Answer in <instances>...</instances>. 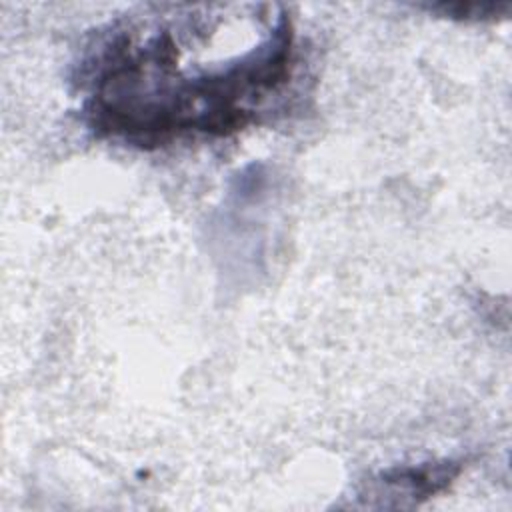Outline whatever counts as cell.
I'll return each instance as SVG.
<instances>
[{"label": "cell", "mask_w": 512, "mask_h": 512, "mask_svg": "<svg viewBox=\"0 0 512 512\" xmlns=\"http://www.w3.org/2000/svg\"><path fill=\"white\" fill-rule=\"evenodd\" d=\"M140 38L134 24L104 32L80 64L88 80V126L140 148L162 146L182 134L228 136L264 114V102L294 72V26L280 10L258 44L220 66L186 76L178 68L180 46L170 24L152 20Z\"/></svg>", "instance_id": "obj_1"}, {"label": "cell", "mask_w": 512, "mask_h": 512, "mask_svg": "<svg viewBox=\"0 0 512 512\" xmlns=\"http://www.w3.org/2000/svg\"><path fill=\"white\" fill-rule=\"evenodd\" d=\"M460 472V464L452 460L444 462H426L418 466H402V468H390L378 476V482H382L388 488H398L404 496L410 498H428L430 494L440 492L446 488Z\"/></svg>", "instance_id": "obj_2"}]
</instances>
